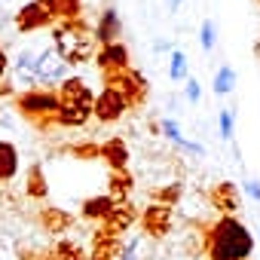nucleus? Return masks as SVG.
I'll use <instances>...</instances> for the list:
<instances>
[{
  "instance_id": "nucleus-1",
  "label": "nucleus",
  "mask_w": 260,
  "mask_h": 260,
  "mask_svg": "<svg viewBox=\"0 0 260 260\" xmlns=\"http://www.w3.org/2000/svg\"><path fill=\"white\" fill-rule=\"evenodd\" d=\"M205 251H208V260H245L254 251V236L242 220H236L233 214H223L205 233Z\"/></svg>"
},
{
  "instance_id": "nucleus-2",
  "label": "nucleus",
  "mask_w": 260,
  "mask_h": 260,
  "mask_svg": "<svg viewBox=\"0 0 260 260\" xmlns=\"http://www.w3.org/2000/svg\"><path fill=\"white\" fill-rule=\"evenodd\" d=\"M55 40V52L68 61V64H83L92 58L95 52V31L92 25L80 16V19H68L52 31Z\"/></svg>"
},
{
  "instance_id": "nucleus-3",
  "label": "nucleus",
  "mask_w": 260,
  "mask_h": 260,
  "mask_svg": "<svg viewBox=\"0 0 260 260\" xmlns=\"http://www.w3.org/2000/svg\"><path fill=\"white\" fill-rule=\"evenodd\" d=\"M16 107L37 128H49V125H55V113H58L61 101L52 89H28V92L16 95Z\"/></svg>"
},
{
  "instance_id": "nucleus-4",
  "label": "nucleus",
  "mask_w": 260,
  "mask_h": 260,
  "mask_svg": "<svg viewBox=\"0 0 260 260\" xmlns=\"http://www.w3.org/2000/svg\"><path fill=\"white\" fill-rule=\"evenodd\" d=\"M104 80V89L116 92L128 107L132 104H141L147 98V77L141 71H132V68H125V71H110V74H101Z\"/></svg>"
},
{
  "instance_id": "nucleus-5",
  "label": "nucleus",
  "mask_w": 260,
  "mask_h": 260,
  "mask_svg": "<svg viewBox=\"0 0 260 260\" xmlns=\"http://www.w3.org/2000/svg\"><path fill=\"white\" fill-rule=\"evenodd\" d=\"M58 22V4L55 0H31V4H25L16 16V28L22 34H31V31H40L46 25Z\"/></svg>"
},
{
  "instance_id": "nucleus-6",
  "label": "nucleus",
  "mask_w": 260,
  "mask_h": 260,
  "mask_svg": "<svg viewBox=\"0 0 260 260\" xmlns=\"http://www.w3.org/2000/svg\"><path fill=\"white\" fill-rule=\"evenodd\" d=\"M68 80V61L55 52V46L37 52V86L49 89V86H61Z\"/></svg>"
},
{
  "instance_id": "nucleus-7",
  "label": "nucleus",
  "mask_w": 260,
  "mask_h": 260,
  "mask_svg": "<svg viewBox=\"0 0 260 260\" xmlns=\"http://www.w3.org/2000/svg\"><path fill=\"white\" fill-rule=\"evenodd\" d=\"M172 205H162V202H150L144 211H141V226L150 239H162L169 230H172Z\"/></svg>"
},
{
  "instance_id": "nucleus-8",
  "label": "nucleus",
  "mask_w": 260,
  "mask_h": 260,
  "mask_svg": "<svg viewBox=\"0 0 260 260\" xmlns=\"http://www.w3.org/2000/svg\"><path fill=\"white\" fill-rule=\"evenodd\" d=\"M122 251H125V242L107 230H95L92 233V248L86 251L89 260H122Z\"/></svg>"
},
{
  "instance_id": "nucleus-9",
  "label": "nucleus",
  "mask_w": 260,
  "mask_h": 260,
  "mask_svg": "<svg viewBox=\"0 0 260 260\" xmlns=\"http://www.w3.org/2000/svg\"><path fill=\"white\" fill-rule=\"evenodd\" d=\"M55 95H58L61 104H71V107H86V110H92V104H95L92 89H89L86 80H80V77H68V80L58 86Z\"/></svg>"
},
{
  "instance_id": "nucleus-10",
  "label": "nucleus",
  "mask_w": 260,
  "mask_h": 260,
  "mask_svg": "<svg viewBox=\"0 0 260 260\" xmlns=\"http://www.w3.org/2000/svg\"><path fill=\"white\" fill-rule=\"evenodd\" d=\"M125 110H128V104H125L116 92L101 89V92L95 95L92 113H95V119H98V122H116V119H122V113H125Z\"/></svg>"
},
{
  "instance_id": "nucleus-11",
  "label": "nucleus",
  "mask_w": 260,
  "mask_h": 260,
  "mask_svg": "<svg viewBox=\"0 0 260 260\" xmlns=\"http://www.w3.org/2000/svg\"><path fill=\"white\" fill-rule=\"evenodd\" d=\"M138 217H141V214H138V208H135L132 202H116V205L110 208V214L101 220V230H107V233H113V236H122L128 226H135Z\"/></svg>"
},
{
  "instance_id": "nucleus-12",
  "label": "nucleus",
  "mask_w": 260,
  "mask_h": 260,
  "mask_svg": "<svg viewBox=\"0 0 260 260\" xmlns=\"http://www.w3.org/2000/svg\"><path fill=\"white\" fill-rule=\"evenodd\" d=\"M95 64L101 74H110V71H125L128 68V49L116 40V43H107V46H98L95 49Z\"/></svg>"
},
{
  "instance_id": "nucleus-13",
  "label": "nucleus",
  "mask_w": 260,
  "mask_h": 260,
  "mask_svg": "<svg viewBox=\"0 0 260 260\" xmlns=\"http://www.w3.org/2000/svg\"><path fill=\"white\" fill-rule=\"evenodd\" d=\"M13 74H16V86L22 92L28 89H37V52L31 49H22L13 61Z\"/></svg>"
},
{
  "instance_id": "nucleus-14",
  "label": "nucleus",
  "mask_w": 260,
  "mask_h": 260,
  "mask_svg": "<svg viewBox=\"0 0 260 260\" xmlns=\"http://www.w3.org/2000/svg\"><path fill=\"white\" fill-rule=\"evenodd\" d=\"M208 199H211V205H214L220 214H236V211H239V190H236L233 181L214 184L211 193H208Z\"/></svg>"
},
{
  "instance_id": "nucleus-15",
  "label": "nucleus",
  "mask_w": 260,
  "mask_h": 260,
  "mask_svg": "<svg viewBox=\"0 0 260 260\" xmlns=\"http://www.w3.org/2000/svg\"><path fill=\"white\" fill-rule=\"evenodd\" d=\"M92 31H95V43H101V46L116 43V37L122 34V22H119L116 10H104L101 19H98V25H95Z\"/></svg>"
},
{
  "instance_id": "nucleus-16",
  "label": "nucleus",
  "mask_w": 260,
  "mask_h": 260,
  "mask_svg": "<svg viewBox=\"0 0 260 260\" xmlns=\"http://www.w3.org/2000/svg\"><path fill=\"white\" fill-rule=\"evenodd\" d=\"M98 159H104V162L110 166V172H122V169L128 166V147H125V141H122V138H107V141L101 144Z\"/></svg>"
},
{
  "instance_id": "nucleus-17",
  "label": "nucleus",
  "mask_w": 260,
  "mask_h": 260,
  "mask_svg": "<svg viewBox=\"0 0 260 260\" xmlns=\"http://www.w3.org/2000/svg\"><path fill=\"white\" fill-rule=\"evenodd\" d=\"M40 226H43L46 233H52V236H61V233H68V230L74 226V217H71L64 208L46 205V208L40 211Z\"/></svg>"
},
{
  "instance_id": "nucleus-18",
  "label": "nucleus",
  "mask_w": 260,
  "mask_h": 260,
  "mask_svg": "<svg viewBox=\"0 0 260 260\" xmlns=\"http://www.w3.org/2000/svg\"><path fill=\"white\" fill-rule=\"evenodd\" d=\"M132 187H135V181H132V175H128L125 169L122 172H110V178H107V196L113 202H128Z\"/></svg>"
},
{
  "instance_id": "nucleus-19",
  "label": "nucleus",
  "mask_w": 260,
  "mask_h": 260,
  "mask_svg": "<svg viewBox=\"0 0 260 260\" xmlns=\"http://www.w3.org/2000/svg\"><path fill=\"white\" fill-rule=\"evenodd\" d=\"M19 172V150L10 141H0V181H13Z\"/></svg>"
},
{
  "instance_id": "nucleus-20",
  "label": "nucleus",
  "mask_w": 260,
  "mask_h": 260,
  "mask_svg": "<svg viewBox=\"0 0 260 260\" xmlns=\"http://www.w3.org/2000/svg\"><path fill=\"white\" fill-rule=\"evenodd\" d=\"M92 116V110L86 107H71V104H61L58 113H55V125H68V128H77V125H86Z\"/></svg>"
},
{
  "instance_id": "nucleus-21",
  "label": "nucleus",
  "mask_w": 260,
  "mask_h": 260,
  "mask_svg": "<svg viewBox=\"0 0 260 260\" xmlns=\"http://www.w3.org/2000/svg\"><path fill=\"white\" fill-rule=\"evenodd\" d=\"M113 205H116V202H113L107 193H104V196H92V199L83 202V211H80V214H83L86 220H104Z\"/></svg>"
},
{
  "instance_id": "nucleus-22",
  "label": "nucleus",
  "mask_w": 260,
  "mask_h": 260,
  "mask_svg": "<svg viewBox=\"0 0 260 260\" xmlns=\"http://www.w3.org/2000/svg\"><path fill=\"white\" fill-rule=\"evenodd\" d=\"M25 193L31 199H46L49 187H46V175H43V166H31L28 169V181H25Z\"/></svg>"
},
{
  "instance_id": "nucleus-23",
  "label": "nucleus",
  "mask_w": 260,
  "mask_h": 260,
  "mask_svg": "<svg viewBox=\"0 0 260 260\" xmlns=\"http://www.w3.org/2000/svg\"><path fill=\"white\" fill-rule=\"evenodd\" d=\"M233 86H236V71L230 68V64H220L217 68V74H214V83H211V89H214V95H230L233 92Z\"/></svg>"
},
{
  "instance_id": "nucleus-24",
  "label": "nucleus",
  "mask_w": 260,
  "mask_h": 260,
  "mask_svg": "<svg viewBox=\"0 0 260 260\" xmlns=\"http://www.w3.org/2000/svg\"><path fill=\"white\" fill-rule=\"evenodd\" d=\"M52 257H55V260H89V254H86L74 239H61V242L52 248Z\"/></svg>"
},
{
  "instance_id": "nucleus-25",
  "label": "nucleus",
  "mask_w": 260,
  "mask_h": 260,
  "mask_svg": "<svg viewBox=\"0 0 260 260\" xmlns=\"http://www.w3.org/2000/svg\"><path fill=\"white\" fill-rule=\"evenodd\" d=\"M169 77H172L175 83H181V80H187V77H190V64H187V55H184L181 49H175V52H172V64H169Z\"/></svg>"
},
{
  "instance_id": "nucleus-26",
  "label": "nucleus",
  "mask_w": 260,
  "mask_h": 260,
  "mask_svg": "<svg viewBox=\"0 0 260 260\" xmlns=\"http://www.w3.org/2000/svg\"><path fill=\"white\" fill-rule=\"evenodd\" d=\"M181 193H184L181 184H169V187H159V190L153 193V202H162V205H172V208H175V205L181 202Z\"/></svg>"
},
{
  "instance_id": "nucleus-27",
  "label": "nucleus",
  "mask_w": 260,
  "mask_h": 260,
  "mask_svg": "<svg viewBox=\"0 0 260 260\" xmlns=\"http://www.w3.org/2000/svg\"><path fill=\"white\" fill-rule=\"evenodd\" d=\"M74 156H80V159H98V153H101V144H92V141H83V144H71L68 147Z\"/></svg>"
},
{
  "instance_id": "nucleus-28",
  "label": "nucleus",
  "mask_w": 260,
  "mask_h": 260,
  "mask_svg": "<svg viewBox=\"0 0 260 260\" xmlns=\"http://www.w3.org/2000/svg\"><path fill=\"white\" fill-rule=\"evenodd\" d=\"M214 40H217V28H214L211 19H205V22H202V31H199V43H202V49H205V52L214 49Z\"/></svg>"
},
{
  "instance_id": "nucleus-29",
  "label": "nucleus",
  "mask_w": 260,
  "mask_h": 260,
  "mask_svg": "<svg viewBox=\"0 0 260 260\" xmlns=\"http://www.w3.org/2000/svg\"><path fill=\"white\" fill-rule=\"evenodd\" d=\"M58 4V19L68 22V19H80V0H55Z\"/></svg>"
},
{
  "instance_id": "nucleus-30",
  "label": "nucleus",
  "mask_w": 260,
  "mask_h": 260,
  "mask_svg": "<svg viewBox=\"0 0 260 260\" xmlns=\"http://www.w3.org/2000/svg\"><path fill=\"white\" fill-rule=\"evenodd\" d=\"M162 135H166L172 144H178V147H184V144H187V138L181 135V128H178V122H175V119H162Z\"/></svg>"
},
{
  "instance_id": "nucleus-31",
  "label": "nucleus",
  "mask_w": 260,
  "mask_h": 260,
  "mask_svg": "<svg viewBox=\"0 0 260 260\" xmlns=\"http://www.w3.org/2000/svg\"><path fill=\"white\" fill-rule=\"evenodd\" d=\"M233 122H236L233 110H220L217 113V125H220V138L223 141H233Z\"/></svg>"
},
{
  "instance_id": "nucleus-32",
  "label": "nucleus",
  "mask_w": 260,
  "mask_h": 260,
  "mask_svg": "<svg viewBox=\"0 0 260 260\" xmlns=\"http://www.w3.org/2000/svg\"><path fill=\"white\" fill-rule=\"evenodd\" d=\"M19 260H55V257H52V251H43V248H22Z\"/></svg>"
},
{
  "instance_id": "nucleus-33",
  "label": "nucleus",
  "mask_w": 260,
  "mask_h": 260,
  "mask_svg": "<svg viewBox=\"0 0 260 260\" xmlns=\"http://www.w3.org/2000/svg\"><path fill=\"white\" fill-rule=\"evenodd\" d=\"M184 83H187V86H184V92H187V98H190V101L196 104V101L202 98V89H199V80H196V77H187Z\"/></svg>"
},
{
  "instance_id": "nucleus-34",
  "label": "nucleus",
  "mask_w": 260,
  "mask_h": 260,
  "mask_svg": "<svg viewBox=\"0 0 260 260\" xmlns=\"http://www.w3.org/2000/svg\"><path fill=\"white\" fill-rule=\"evenodd\" d=\"M245 193H248L254 202H260V181H245Z\"/></svg>"
},
{
  "instance_id": "nucleus-35",
  "label": "nucleus",
  "mask_w": 260,
  "mask_h": 260,
  "mask_svg": "<svg viewBox=\"0 0 260 260\" xmlns=\"http://www.w3.org/2000/svg\"><path fill=\"white\" fill-rule=\"evenodd\" d=\"M135 251H138V242H125V251H122V260H135Z\"/></svg>"
},
{
  "instance_id": "nucleus-36",
  "label": "nucleus",
  "mask_w": 260,
  "mask_h": 260,
  "mask_svg": "<svg viewBox=\"0 0 260 260\" xmlns=\"http://www.w3.org/2000/svg\"><path fill=\"white\" fill-rule=\"evenodd\" d=\"M7 68H10V61H7V52H4V46H0V80H4Z\"/></svg>"
},
{
  "instance_id": "nucleus-37",
  "label": "nucleus",
  "mask_w": 260,
  "mask_h": 260,
  "mask_svg": "<svg viewBox=\"0 0 260 260\" xmlns=\"http://www.w3.org/2000/svg\"><path fill=\"white\" fill-rule=\"evenodd\" d=\"M166 4H169V10H172V13H175V10H178V7H181V0H166Z\"/></svg>"
},
{
  "instance_id": "nucleus-38",
  "label": "nucleus",
  "mask_w": 260,
  "mask_h": 260,
  "mask_svg": "<svg viewBox=\"0 0 260 260\" xmlns=\"http://www.w3.org/2000/svg\"><path fill=\"white\" fill-rule=\"evenodd\" d=\"M254 52H257V58H260V43H257V46H254Z\"/></svg>"
}]
</instances>
